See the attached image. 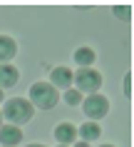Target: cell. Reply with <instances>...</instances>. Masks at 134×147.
Masks as SVG:
<instances>
[{
	"label": "cell",
	"mask_w": 134,
	"mask_h": 147,
	"mask_svg": "<svg viewBox=\"0 0 134 147\" xmlns=\"http://www.w3.org/2000/svg\"><path fill=\"white\" fill-rule=\"evenodd\" d=\"M82 110H85V117H89L92 122H97V120H102L107 112H109V100L104 97V95H89V97H85L82 100Z\"/></svg>",
	"instance_id": "4"
},
{
	"label": "cell",
	"mask_w": 134,
	"mask_h": 147,
	"mask_svg": "<svg viewBox=\"0 0 134 147\" xmlns=\"http://www.w3.org/2000/svg\"><path fill=\"white\" fill-rule=\"evenodd\" d=\"M75 62H77L79 67H92L95 65V60H97V53H95V47H87V45H82V47H77L75 50Z\"/></svg>",
	"instance_id": "11"
},
{
	"label": "cell",
	"mask_w": 134,
	"mask_h": 147,
	"mask_svg": "<svg viewBox=\"0 0 134 147\" xmlns=\"http://www.w3.org/2000/svg\"><path fill=\"white\" fill-rule=\"evenodd\" d=\"M0 102H3V90H0Z\"/></svg>",
	"instance_id": "19"
},
{
	"label": "cell",
	"mask_w": 134,
	"mask_h": 147,
	"mask_svg": "<svg viewBox=\"0 0 134 147\" xmlns=\"http://www.w3.org/2000/svg\"><path fill=\"white\" fill-rule=\"evenodd\" d=\"M99 135H102V127L97 122H92V120H87V122H82L77 127V137L82 140V142H95Z\"/></svg>",
	"instance_id": "10"
},
{
	"label": "cell",
	"mask_w": 134,
	"mask_h": 147,
	"mask_svg": "<svg viewBox=\"0 0 134 147\" xmlns=\"http://www.w3.org/2000/svg\"><path fill=\"white\" fill-rule=\"evenodd\" d=\"M55 140H57V145L72 147L75 142H77V127H75L72 122H60L55 127Z\"/></svg>",
	"instance_id": "7"
},
{
	"label": "cell",
	"mask_w": 134,
	"mask_h": 147,
	"mask_svg": "<svg viewBox=\"0 0 134 147\" xmlns=\"http://www.w3.org/2000/svg\"><path fill=\"white\" fill-rule=\"evenodd\" d=\"M75 147H89V142H82V140H77V142H75Z\"/></svg>",
	"instance_id": "15"
},
{
	"label": "cell",
	"mask_w": 134,
	"mask_h": 147,
	"mask_svg": "<svg viewBox=\"0 0 134 147\" xmlns=\"http://www.w3.org/2000/svg\"><path fill=\"white\" fill-rule=\"evenodd\" d=\"M0 127H3V112H0Z\"/></svg>",
	"instance_id": "17"
},
{
	"label": "cell",
	"mask_w": 134,
	"mask_h": 147,
	"mask_svg": "<svg viewBox=\"0 0 134 147\" xmlns=\"http://www.w3.org/2000/svg\"><path fill=\"white\" fill-rule=\"evenodd\" d=\"M99 147H114V145H99Z\"/></svg>",
	"instance_id": "18"
},
{
	"label": "cell",
	"mask_w": 134,
	"mask_h": 147,
	"mask_svg": "<svg viewBox=\"0 0 134 147\" xmlns=\"http://www.w3.org/2000/svg\"><path fill=\"white\" fill-rule=\"evenodd\" d=\"M20 142H23V130L15 127V125L3 122V127H0V147H15Z\"/></svg>",
	"instance_id": "6"
},
{
	"label": "cell",
	"mask_w": 134,
	"mask_h": 147,
	"mask_svg": "<svg viewBox=\"0 0 134 147\" xmlns=\"http://www.w3.org/2000/svg\"><path fill=\"white\" fill-rule=\"evenodd\" d=\"M55 147H67V145H55Z\"/></svg>",
	"instance_id": "20"
},
{
	"label": "cell",
	"mask_w": 134,
	"mask_h": 147,
	"mask_svg": "<svg viewBox=\"0 0 134 147\" xmlns=\"http://www.w3.org/2000/svg\"><path fill=\"white\" fill-rule=\"evenodd\" d=\"M129 92H132V85H129V75L124 78V95L129 97Z\"/></svg>",
	"instance_id": "14"
},
{
	"label": "cell",
	"mask_w": 134,
	"mask_h": 147,
	"mask_svg": "<svg viewBox=\"0 0 134 147\" xmlns=\"http://www.w3.org/2000/svg\"><path fill=\"white\" fill-rule=\"evenodd\" d=\"M25 147H45V145H40V142H35V145H25Z\"/></svg>",
	"instance_id": "16"
},
{
	"label": "cell",
	"mask_w": 134,
	"mask_h": 147,
	"mask_svg": "<svg viewBox=\"0 0 134 147\" xmlns=\"http://www.w3.org/2000/svg\"><path fill=\"white\" fill-rule=\"evenodd\" d=\"M0 112H3V122L20 127V125H25V122L32 120L35 107H32L25 97H10V100H5V105H3Z\"/></svg>",
	"instance_id": "1"
},
{
	"label": "cell",
	"mask_w": 134,
	"mask_h": 147,
	"mask_svg": "<svg viewBox=\"0 0 134 147\" xmlns=\"http://www.w3.org/2000/svg\"><path fill=\"white\" fill-rule=\"evenodd\" d=\"M72 85H77L79 95H97L99 87H102V75L95 67H79L75 72V82Z\"/></svg>",
	"instance_id": "3"
},
{
	"label": "cell",
	"mask_w": 134,
	"mask_h": 147,
	"mask_svg": "<svg viewBox=\"0 0 134 147\" xmlns=\"http://www.w3.org/2000/svg\"><path fill=\"white\" fill-rule=\"evenodd\" d=\"M27 102H30L32 107H37V110H52L60 102V95H57V90L50 82H32Z\"/></svg>",
	"instance_id": "2"
},
{
	"label": "cell",
	"mask_w": 134,
	"mask_h": 147,
	"mask_svg": "<svg viewBox=\"0 0 134 147\" xmlns=\"http://www.w3.org/2000/svg\"><path fill=\"white\" fill-rule=\"evenodd\" d=\"M72 82H75V72L70 67H65V65H60V67H55L50 72V85L55 90H70Z\"/></svg>",
	"instance_id": "5"
},
{
	"label": "cell",
	"mask_w": 134,
	"mask_h": 147,
	"mask_svg": "<svg viewBox=\"0 0 134 147\" xmlns=\"http://www.w3.org/2000/svg\"><path fill=\"white\" fill-rule=\"evenodd\" d=\"M17 80H20V72L13 62L8 65H0V90H8V87H15Z\"/></svg>",
	"instance_id": "8"
},
{
	"label": "cell",
	"mask_w": 134,
	"mask_h": 147,
	"mask_svg": "<svg viewBox=\"0 0 134 147\" xmlns=\"http://www.w3.org/2000/svg\"><path fill=\"white\" fill-rule=\"evenodd\" d=\"M62 100L67 102V105H70V107H77L79 102H82V95H79L77 90H72V87H70V90H65V95H62Z\"/></svg>",
	"instance_id": "12"
},
{
	"label": "cell",
	"mask_w": 134,
	"mask_h": 147,
	"mask_svg": "<svg viewBox=\"0 0 134 147\" xmlns=\"http://www.w3.org/2000/svg\"><path fill=\"white\" fill-rule=\"evenodd\" d=\"M15 55H17V42L10 35H0V65L13 62Z\"/></svg>",
	"instance_id": "9"
},
{
	"label": "cell",
	"mask_w": 134,
	"mask_h": 147,
	"mask_svg": "<svg viewBox=\"0 0 134 147\" xmlns=\"http://www.w3.org/2000/svg\"><path fill=\"white\" fill-rule=\"evenodd\" d=\"M114 13L119 15V20H129V13H132V8H129V5H117V8H114Z\"/></svg>",
	"instance_id": "13"
}]
</instances>
